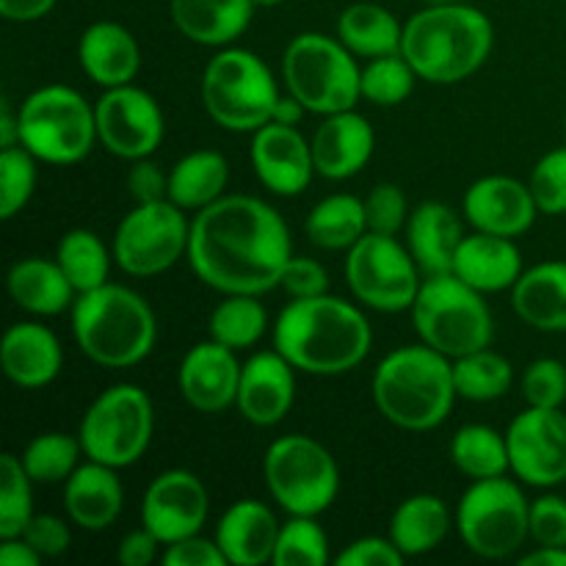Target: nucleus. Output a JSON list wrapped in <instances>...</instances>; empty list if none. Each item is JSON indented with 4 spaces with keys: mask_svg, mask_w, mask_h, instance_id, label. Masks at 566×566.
Wrapping results in <instances>:
<instances>
[{
    "mask_svg": "<svg viewBox=\"0 0 566 566\" xmlns=\"http://www.w3.org/2000/svg\"><path fill=\"white\" fill-rule=\"evenodd\" d=\"M291 258V230L265 199L224 193L191 219L186 260L197 280L221 296L274 291Z\"/></svg>",
    "mask_w": 566,
    "mask_h": 566,
    "instance_id": "nucleus-1",
    "label": "nucleus"
},
{
    "mask_svg": "<svg viewBox=\"0 0 566 566\" xmlns=\"http://www.w3.org/2000/svg\"><path fill=\"white\" fill-rule=\"evenodd\" d=\"M271 340L298 374L343 376L368 359L374 329L363 304L324 293L291 298L271 324Z\"/></svg>",
    "mask_w": 566,
    "mask_h": 566,
    "instance_id": "nucleus-2",
    "label": "nucleus"
},
{
    "mask_svg": "<svg viewBox=\"0 0 566 566\" xmlns=\"http://www.w3.org/2000/svg\"><path fill=\"white\" fill-rule=\"evenodd\" d=\"M495 48V28L468 3H429L403 22L401 53L434 86H453L486 64Z\"/></svg>",
    "mask_w": 566,
    "mask_h": 566,
    "instance_id": "nucleus-3",
    "label": "nucleus"
},
{
    "mask_svg": "<svg viewBox=\"0 0 566 566\" xmlns=\"http://www.w3.org/2000/svg\"><path fill=\"white\" fill-rule=\"evenodd\" d=\"M370 396L387 423L403 431H431L453 412L459 392L453 359L426 343L385 354L374 370Z\"/></svg>",
    "mask_w": 566,
    "mask_h": 566,
    "instance_id": "nucleus-4",
    "label": "nucleus"
},
{
    "mask_svg": "<svg viewBox=\"0 0 566 566\" xmlns=\"http://www.w3.org/2000/svg\"><path fill=\"white\" fill-rule=\"evenodd\" d=\"M70 321L81 354L99 368H136L158 340V318L149 302L119 282L77 293Z\"/></svg>",
    "mask_w": 566,
    "mask_h": 566,
    "instance_id": "nucleus-5",
    "label": "nucleus"
},
{
    "mask_svg": "<svg viewBox=\"0 0 566 566\" xmlns=\"http://www.w3.org/2000/svg\"><path fill=\"white\" fill-rule=\"evenodd\" d=\"M210 119L230 133H254L269 125L282 88L271 66L247 48H221L199 83Z\"/></svg>",
    "mask_w": 566,
    "mask_h": 566,
    "instance_id": "nucleus-6",
    "label": "nucleus"
},
{
    "mask_svg": "<svg viewBox=\"0 0 566 566\" xmlns=\"http://www.w3.org/2000/svg\"><path fill=\"white\" fill-rule=\"evenodd\" d=\"M20 144L50 166H75L92 155L97 138L94 103L64 83L39 86L20 105Z\"/></svg>",
    "mask_w": 566,
    "mask_h": 566,
    "instance_id": "nucleus-7",
    "label": "nucleus"
},
{
    "mask_svg": "<svg viewBox=\"0 0 566 566\" xmlns=\"http://www.w3.org/2000/svg\"><path fill=\"white\" fill-rule=\"evenodd\" d=\"M363 66L357 55L340 42L321 31H304L287 42L282 53V83L285 92L302 99L310 114H337L357 108Z\"/></svg>",
    "mask_w": 566,
    "mask_h": 566,
    "instance_id": "nucleus-8",
    "label": "nucleus"
},
{
    "mask_svg": "<svg viewBox=\"0 0 566 566\" xmlns=\"http://www.w3.org/2000/svg\"><path fill=\"white\" fill-rule=\"evenodd\" d=\"M409 313L420 343L451 359L492 346L495 340V318L484 293L464 285L451 271L423 276Z\"/></svg>",
    "mask_w": 566,
    "mask_h": 566,
    "instance_id": "nucleus-9",
    "label": "nucleus"
},
{
    "mask_svg": "<svg viewBox=\"0 0 566 566\" xmlns=\"http://www.w3.org/2000/svg\"><path fill=\"white\" fill-rule=\"evenodd\" d=\"M459 539L490 562L514 556L531 539V501L509 475L470 481L453 512Z\"/></svg>",
    "mask_w": 566,
    "mask_h": 566,
    "instance_id": "nucleus-10",
    "label": "nucleus"
},
{
    "mask_svg": "<svg viewBox=\"0 0 566 566\" xmlns=\"http://www.w3.org/2000/svg\"><path fill=\"white\" fill-rule=\"evenodd\" d=\"M269 495L285 514L321 517L340 492V468L324 442L307 434L276 437L263 457Z\"/></svg>",
    "mask_w": 566,
    "mask_h": 566,
    "instance_id": "nucleus-11",
    "label": "nucleus"
},
{
    "mask_svg": "<svg viewBox=\"0 0 566 566\" xmlns=\"http://www.w3.org/2000/svg\"><path fill=\"white\" fill-rule=\"evenodd\" d=\"M155 434V403L138 385H111L88 403L77 437L86 459L125 470L147 453Z\"/></svg>",
    "mask_w": 566,
    "mask_h": 566,
    "instance_id": "nucleus-12",
    "label": "nucleus"
},
{
    "mask_svg": "<svg viewBox=\"0 0 566 566\" xmlns=\"http://www.w3.org/2000/svg\"><path fill=\"white\" fill-rule=\"evenodd\" d=\"M343 274L348 291L363 307L387 315L412 310L423 285V271L415 263L407 243L379 232H365L348 249Z\"/></svg>",
    "mask_w": 566,
    "mask_h": 566,
    "instance_id": "nucleus-13",
    "label": "nucleus"
},
{
    "mask_svg": "<svg viewBox=\"0 0 566 566\" xmlns=\"http://www.w3.org/2000/svg\"><path fill=\"white\" fill-rule=\"evenodd\" d=\"M188 238H191V221L175 202L160 199V202L136 205L116 224L111 241L114 263L136 280L166 274L180 260H186Z\"/></svg>",
    "mask_w": 566,
    "mask_h": 566,
    "instance_id": "nucleus-14",
    "label": "nucleus"
},
{
    "mask_svg": "<svg viewBox=\"0 0 566 566\" xmlns=\"http://www.w3.org/2000/svg\"><path fill=\"white\" fill-rule=\"evenodd\" d=\"M97 138L111 155L122 160L153 158L164 144L166 119L158 99L136 83L103 88L94 103Z\"/></svg>",
    "mask_w": 566,
    "mask_h": 566,
    "instance_id": "nucleus-15",
    "label": "nucleus"
},
{
    "mask_svg": "<svg viewBox=\"0 0 566 566\" xmlns=\"http://www.w3.org/2000/svg\"><path fill=\"white\" fill-rule=\"evenodd\" d=\"M509 468L534 490H553L566 481V415L562 409L528 407L509 423Z\"/></svg>",
    "mask_w": 566,
    "mask_h": 566,
    "instance_id": "nucleus-16",
    "label": "nucleus"
},
{
    "mask_svg": "<svg viewBox=\"0 0 566 566\" xmlns=\"http://www.w3.org/2000/svg\"><path fill=\"white\" fill-rule=\"evenodd\" d=\"M208 514V486L191 470H164L144 490L142 525L153 531L164 547L177 539H186V536L202 534Z\"/></svg>",
    "mask_w": 566,
    "mask_h": 566,
    "instance_id": "nucleus-17",
    "label": "nucleus"
},
{
    "mask_svg": "<svg viewBox=\"0 0 566 566\" xmlns=\"http://www.w3.org/2000/svg\"><path fill=\"white\" fill-rule=\"evenodd\" d=\"M249 160L260 186L276 197H298L310 188L315 171L313 147L298 127L269 122L252 133Z\"/></svg>",
    "mask_w": 566,
    "mask_h": 566,
    "instance_id": "nucleus-18",
    "label": "nucleus"
},
{
    "mask_svg": "<svg viewBox=\"0 0 566 566\" xmlns=\"http://www.w3.org/2000/svg\"><path fill=\"white\" fill-rule=\"evenodd\" d=\"M462 213L473 230L517 241L536 224L539 208L528 182L509 175H486L464 191Z\"/></svg>",
    "mask_w": 566,
    "mask_h": 566,
    "instance_id": "nucleus-19",
    "label": "nucleus"
},
{
    "mask_svg": "<svg viewBox=\"0 0 566 566\" xmlns=\"http://www.w3.org/2000/svg\"><path fill=\"white\" fill-rule=\"evenodd\" d=\"M243 363L238 352L216 340L191 346L177 368V387L191 409L202 415H219L235 407Z\"/></svg>",
    "mask_w": 566,
    "mask_h": 566,
    "instance_id": "nucleus-20",
    "label": "nucleus"
},
{
    "mask_svg": "<svg viewBox=\"0 0 566 566\" xmlns=\"http://www.w3.org/2000/svg\"><path fill=\"white\" fill-rule=\"evenodd\" d=\"M298 370L276 348L254 352L241 368L235 409L258 429H274L296 403Z\"/></svg>",
    "mask_w": 566,
    "mask_h": 566,
    "instance_id": "nucleus-21",
    "label": "nucleus"
},
{
    "mask_svg": "<svg viewBox=\"0 0 566 566\" xmlns=\"http://www.w3.org/2000/svg\"><path fill=\"white\" fill-rule=\"evenodd\" d=\"M310 147H313L315 171L324 180L340 182L359 175L370 164L376 149V130L368 116L359 114L357 108L337 111L321 119L310 138Z\"/></svg>",
    "mask_w": 566,
    "mask_h": 566,
    "instance_id": "nucleus-22",
    "label": "nucleus"
},
{
    "mask_svg": "<svg viewBox=\"0 0 566 566\" xmlns=\"http://www.w3.org/2000/svg\"><path fill=\"white\" fill-rule=\"evenodd\" d=\"M0 368L6 379L22 390L48 387L64 368V348L59 335L39 321L11 324L0 340Z\"/></svg>",
    "mask_w": 566,
    "mask_h": 566,
    "instance_id": "nucleus-23",
    "label": "nucleus"
},
{
    "mask_svg": "<svg viewBox=\"0 0 566 566\" xmlns=\"http://www.w3.org/2000/svg\"><path fill=\"white\" fill-rule=\"evenodd\" d=\"M125 509V486L119 470L103 462L77 464L75 473L64 481V512L72 525L83 531H108Z\"/></svg>",
    "mask_w": 566,
    "mask_h": 566,
    "instance_id": "nucleus-24",
    "label": "nucleus"
},
{
    "mask_svg": "<svg viewBox=\"0 0 566 566\" xmlns=\"http://www.w3.org/2000/svg\"><path fill=\"white\" fill-rule=\"evenodd\" d=\"M77 64L83 75L103 88L125 86L142 70V48L122 22H92L77 39Z\"/></svg>",
    "mask_w": 566,
    "mask_h": 566,
    "instance_id": "nucleus-25",
    "label": "nucleus"
},
{
    "mask_svg": "<svg viewBox=\"0 0 566 566\" xmlns=\"http://www.w3.org/2000/svg\"><path fill=\"white\" fill-rule=\"evenodd\" d=\"M282 523L263 501L243 497L227 506L216 525V542L230 566L271 564Z\"/></svg>",
    "mask_w": 566,
    "mask_h": 566,
    "instance_id": "nucleus-26",
    "label": "nucleus"
},
{
    "mask_svg": "<svg viewBox=\"0 0 566 566\" xmlns=\"http://www.w3.org/2000/svg\"><path fill=\"white\" fill-rule=\"evenodd\" d=\"M523 271V254H520L514 238L473 230L470 235H464L451 274H457L473 291L490 296V293L512 291Z\"/></svg>",
    "mask_w": 566,
    "mask_h": 566,
    "instance_id": "nucleus-27",
    "label": "nucleus"
},
{
    "mask_svg": "<svg viewBox=\"0 0 566 566\" xmlns=\"http://www.w3.org/2000/svg\"><path fill=\"white\" fill-rule=\"evenodd\" d=\"M403 235H407V249L412 252L423 276L448 274L464 241L462 216L451 205L426 199L412 208Z\"/></svg>",
    "mask_w": 566,
    "mask_h": 566,
    "instance_id": "nucleus-28",
    "label": "nucleus"
},
{
    "mask_svg": "<svg viewBox=\"0 0 566 566\" xmlns=\"http://www.w3.org/2000/svg\"><path fill=\"white\" fill-rule=\"evenodd\" d=\"M252 0H169L177 31L202 48H230L252 25Z\"/></svg>",
    "mask_w": 566,
    "mask_h": 566,
    "instance_id": "nucleus-29",
    "label": "nucleus"
},
{
    "mask_svg": "<svg viewBox=\"0 0 566 566\" xmlns=\"http://www.w3.org/2000/svg\"><path fill=\"white\" fill-rule=\"evenodd\" d=\"M6 291L11 302L33 318H55V315L70 313L77 298V291L66 280L55 258L48 260L36 254L11 265L6 274Z\"/></svg>",
    "mask_w": 566,
    "mask_h": 566,
    "instance_id": "nucleus-30",
    "label": "nucleus"
},
{
    "mask_svg": "<svg viewBox=\"0 0 566 566\" xmlns=\"http://www.w3.org/2000/svg\"><path fill=\"white\" fill-rule=\"evenodd\" d=\"M512 307L531 329L566 332V260H545L523 271L512 287Z\"/></svg>",
    "mask_w": 566,
    "mask_h": 566,
    "instance_id": "nucleus-31",
    "label": "nucleus"
},
{
    "mask_svg": "<svg viewBox=\"0 0 566 566\" xmlns=\"http://www.w3.org/2000/svg\"><path fill=\"white\" fill-rule=\"evenodd\" d=\"M451 528H457V523H453V514L446 501L431 492H420V495H409L407 501L398 503L387 536L396 542L403 556L418 558L434 553L448 539Z\"/></svg>",
    "mask_w": 566,
    "mask_h": 566,
    "instance_id": "nucleus-32",
    "label": "nucleus"
},
{
    "mask_svg": "<svg viewBox=\"0 0 566 566\" xmlns=\"http://www.w3.org/2000/svg\"><path fill=\"white\" fill-rule=\"evenodd\" d=\"M337 39L357 59H379V55L401 53L403 22L390 9L370 0L346 6L337 17Z\"/></svg>",
    "mask_w": 566,
    "mask_h": 566,
    "instance_id": "nucleus-33",
    "label": "nucleus"
},
{
    "mask_svg": "<svg viewBox=\"0 0 566 566\" xmlns=\"http://www.w3.org/2000/svg\"><path fill=\"white\" fill-rule=\"evenodd\" d=\"M230 182V164L216 149H193L169 169V202L182 210L210 208L219 202Z\"/></svg>",
    "mask_w": 566,
    "mask_h": 566,
    "instance_id": "nucleus-34",
    "label": "nucleus"
},
{
    "mask_svg": "<svg viewBox=\"0 0 566 566\" xmlns=\"http://www.w3.org/2000/svg\"><path fill=\"white\" fill-rule=\"evenodd\" d=\"M310 243L324 252H348L368 232L363 197L354 193H329L321 199L304 219Z\"/></svg>",
    "mask_w": 566,
    "mask_h": 566,
    "instance_id": "nucleus-35",
    "label": "nucleus"
},
{
    "mask_svg": "<svg viewBox=\"0 0 566 566\" xmlns=\"http://www.w3.org/2000/svg\"><path fill=\"white\" fill-rule=\"evenodd\" d=\"M55 263L66 274L77 293L94 291V287L111 282V263H114V249L86 227L66 230L55 243Z\"/></svg>",
    "mask_w": 566,
    "mask_h": 566,
    "instance_id": "nucleus-36",
    "label": "nucleus"
},
{
    "mask_svg": "<svg viewBox=\"0 0 566 566\" xmlns=\"http://www.w3.org/2000/svg\"><path fill=\"white\" fill-rule=\"evenodd\" d=\"M269 310L260 302V296L247 293H227L213 307L208 321L210 340L232 348V352H249L258 346L269 332Z\"/></svg>",
    "mask_w": 566,
    "mask_h": 566,
    "instance_id": "nucleus-37",
    "label": "nucleus"
},
{
    "mask_svg": "<svg viewBox=\"0 0 566 566\" xmlns=\"http://www.w3.org/2000/svg\"><path fill=\"white\" fill-rule=\"evenodd\" d=\"M451 462L470 481L509 475L506 431L501 434L486 423L462 426L451 440Z\"/></svg>",
    "mask_w": 566,
    "mask_h": 566,
    "instance_id": "nucleus-38",
    "label": "nucleus"
},
{
    "mask_svg": "<svg viewBox=\"0 0 566 566\" xmlns=\"http://www.w3.org/2000/svg\"><path fill=\"white\" fill-rule=\"evenodd\" d=\"M514 365L490 346L453 359V385L459 398L473 403H490L512 390Z\"/></svg>",
    "mask_w": 566,
    "mask_h": 566,
    "instance_id": "nucleus-39",
    "label": "nucleus"
},
{
    "mask_svg": "<svg viewBox=\"0 0 566 566\" xmlns=\"http://www.w3.org/2000/svg\"><path fill=\"white\" fill-rule=\"evenodd\" d=\"M83 453L81 437L64 434V431H44L36 434L22 451V464H25L28 475L33 484H64L81 464Z\"/></svg>",
    "mask_w": 566,
    "mask_h": 566,
    "instance_id": "nucleus-40",
    "label": "nucleus"
},
{
    "mask_svg": "<svg viewBox=\"0 0 566 566\" xmlns=\"http://www.w3.org/2000/svg\"><path fill=\"white\" fill-rule=\"evenodd\" d=\"M418 81L420 75L403 53L379 55V59H368V64L363 66L359 92L368 103L379 105V108H392L412 97Z\"/></svg>",
    "mask_w": 566,
    "mask_h": 566,
    "instance_id": "nucleus-41",
    "label": "nucleus"
},
{
    "mask_svg": "<svg viewBox=\"0 0 566 566\" xmlns=\"http://www.w3.org/2000/svg\"><path fill=\"white\" fill-rule=\"evenodd\" d=\"M329 536L318 517H304V514H287V523H282L276 536L274 566H324L329 564Z\"/></svg>",
    "mask_w": 566,
    "mask_h": 566,
    "instance_id": "nucleus-42",
    "label": "nucleus"
},
{
    "mask_svg": "<svg viewBox=\"0 0 566 566\" xmlns=\"http://www.w3.org/2000/svg\"><path fill=\"white\" fill-rule=\"evenodd\" d=\"M33 479L17 453L0 457V539L22 536L33 517Z\"/></svg>",
    "mask_w": 566,
    "mask_h": 566,
    "instance_id": "nucleus-43",
    "label": "nucleus"
},
{
    "mask_svg": "<svg viewBox=\"0 0 566 566\" xmlns=\"http://www.w3.org/2000/svg\"><path fill=\"white\" fill-rule=\"evenodd\" d=\"M39 160L22 144L0 149V219L11 221L31 202L39 180Z\"/></svg>",
    "mask_w": 566,
    "mask_h": 566,
    "instance_id": "nucleus-44",
    "label": "nucleus"
},
{
    "mask_svg": "<svg viewBox=\"0 0 566 566\" xmlns=\"http://www.w3.org/2000/svg\"><path fill=\"white\" fill-rule=\"evenodd\" d=\"M531 193L536 208L545 216L566 213V147H556L542 155L531 169Z\"/></svg>",
    "mask_w": 566,
    "mask_h": 566,
    "instance_id": "nucleus-45",
    "label": "nucleus"
},
{
    "mask_svg": "<svg viewBox=\"0 0 566 566\" xmlns=\"http://www.w3.org/2000/svg\"><path fill=\"white\" fill-rule=\"evenodd\" d=\"M520 392H523L528 407L562 409L566 401V365L562 359L553 357L534 359V363L523 370Z\"/></svg>",
    "mask_w": 566,
    "mask_h": 566,
    "instance_id": "nucleus-46",
    "label": "nucleus"
},
{
    "mask_svg": "<svg viewBox=\"0 0 566 566\" xmlns=\"http://www.w3.org/2000/svg\"><path fill=\"white\" fill-rule=\"evenodd\" d=\"M365 202V219H368V232H379V235H396L407 227L409 208L407 193L396 186V182H379L363 197Z\"/></svg>",
    "mask_w": 566,
    "mask_h": 566,
    "instance_id": "nucleus-47",
    "label": "nucleus"
},
{
    "mask_svg": "<svg viewBox=\"0 0 566 566\" xmlns=\"http://www.w3.org/2000/svg\"><path fill=\"white\" fill-rule=\"evenodd\" d=\"M531 539L534 545L566 547V497L539 495L531 503Z\"/></svg>",
    "mask_w": 566,
    "mask_h": 566,
    "instance_id": "nucleus-48",
    "label": "nucleus"
},
{
    "mask_svg": "<svg viewBox=\"0 0 566 566\" xmlns=\"http://www.w3.org/2000/svg\"><path fill=\"white\" fill-rule=\"evenodd\" d=\"M66 520L59 517V514H33L31 523L22 531V539L42 558L64 556L72 545V531Z\"/></svg>",
    "mask_w": 566,
    "mask_h": 566,
    "instance_id": "nucleus-49",
    "label": "nucleus"
},
{
    "mask_svg": "<svg viewBox=\"0 0 566 566\" xmlns=\"http://www.w3.org/2000/svg\"><path fill=\"white\" fill-rule=\"evenodd\" d=\"M407 556L390 536H359L335 556L337 566H403Z\"/></svg>",
    "mask_w": 566,
    "mask_h": 566,
    "instance_id": "nucleus-50",
    "label": "nucleus"
},
{
    "mask_svg": "<svg viewBox=\"0 0 566 566\" xmlns=\"http://www.w3.org/2000/svg\"><path fill=\"white\" fill-rule=\"evenodd\" d=\"M282 291L291 298H313L329 293V271L318 263L315 258H302L293 254L287 263L285 274L280 282Z\"/></svg>",
    "mask_w": 566,
    "mask_h": 566,
    "instance_id": "nucleus-51",
    "label": "nucleus"
},
{
    "mask_svg": "<svg viewBox=\"0 0 566 566\" xmlns=\"http://www.w3.org/2000/svg\"><path fill=\"white\" fill-rule=\"evenodd\" d=\"M160 564L164 566H230L227 564L224 553H221L219 542L208 539L202 534L186 536V539H177L171 545L164 547L160 553Z\"/></svg>",
    "mask_w": 566,
    "mask_h": 566,
    "instance_id": "nucleus-52",
    "label": "nucleus"
},
{
    "mask_svg": "<svg viewBox=\"0 0 566 566\" xmlns=\"http://www.w3.org/2000/svg\"><path fill=\"white\" fill-rule=\"evenodd\" d=\"M127 193L136 205L160 202L169 199V171L160 169L153 158L130 160L127 171Z\"/></svg>",
    "mask_w": 566,
    "mask_h": 566,
    "instance_id": "nucleus-53",
    "label": "nucleus"
},
{
    "mask_svg": "<svg viewBox=\"0 0 566 566\" xmlns=\"http://www.w3.org/2000/svg\"><path fill=\"white\" fill-rule=\"evenodd\" d=\"M160 542L153 531L142 528L130 531V534L122 536L119 547H116V562L122 566H149L155 558H160Z\"/></svg>",
    "mask_w": 566,
    "mask_h": 566,
    "instance_id": "nucleus-54",
    "label": "nucleus"
},
{
    "mask_svg": "<svg viewBox=\"0 0 566 566\" xmlns=\"http://www.w3.org/2000/svg\"><path fill=\"white\" fill-rule=\"evenodd\" d=\"M59 0H0V17L9 22L44 20Z\"/></svg>",
    "mask_w": 566,
    "mask_h": 566,
    "instance_id": "nucleus-55",
    "label": "nucleus"
},
{
    "mask_svg": "<svg viewBox=\"0 0 566 566\" xmlns=\"http://www.w3.org/2000/svg\"><path fill=\"white\" fill-rule=\"evenodd\" d=\"M39 562L42 556L22 536H11L0 545V564L3 566H39Z\"/></svg>",
    "mask_w": 566,
    "mask_h": 566,
    "instance_id": "nucleus-56",
    "label": "nucleus"
},
{
    "mask_svg": "<svg viewBox=\"0 0 566 566\" xmlns=\"http://www.w3.org/2000/svg\"><path fill=\"white\" fill-rule=\"evenodd\" d=\"M307 114H310V111L304 108L302 99H296L293 94L282 92V97L276 99V105H274V114H271V122H276V125L298 127Z\"/></svg>",
    "mask_w": 566,
    "mask_h": 566,
    "instance_id": "nucleus-57",
    "label": "nucleus"
},
{
    "mask_svg": "<svg viewBox=\"0 0 566 566\" xmlns=\"http://www.w3.org/2000/svg\"><path fill=\"white\" fill-rule=\"evenodd\" d=\"M20 144V114L11 111L9 99L0 103V149H9Z\"/></svg>",
    "mask_w": 566,
    "mask_h": 566,
    "instance_id": "nucleus-58",
    "label": "nucleus"
},
{
    "mask_svg": "<svg viewBox=\"0 0 566 566\" xmlns=\"http://www.w3.org/2000/svg\"><path fill=\"white\" fill-rule=\"evenodd\" d=\"M520 566H566V547L536 545L534 551L520 558Z\"/></svg>",
    "mask_w": 566,
    "mask_h": 566,
    "instance_id": "nucleus-59",
    "label": "nucleus"
},
{
    "mask_svg": "<svg viewBox=\"0 0 566 566\" xmlns=\"http://www.w3.org/2000/svg\"><path fill=\"white\" fill-rule=\"evenodd\" d=\"M254 6H265V9H271V6H280V3H285V0H252Z\"/></svg>",
    "mask_w": 566,
    "mask_h": 566,
    "instance_id": "nucleus-60",
    "label": "nucleus"
},
{
    "mask_svg": "<svg viewBox=\"0 0 566 566\" xmlns=\"http://www.w3.org/2000/svg\"><path fill=\"white\" fill-rule=\"evenodd\" d=\"M429 3H457V0H429Z\"/></svg>",
    "mask_w": 566,
    "mask_h": 566,
    "instance_id": "nucleus-61",
    "label": "nucleus"
},
{
    "mask_svg": "<svg viewBox=\"0 0 566 566\" xmlns=\"http://www.w3.org/2000/svg\"><path fill=\"white\" fill-rule=\"evenodd\" d=\"M564 125H566V116H564Z\"/></svg>",
    "mask_w": 566,
    "mask_h": 566,
    "instance_id": "nucleus-62",
    "label": "nucleus"
}]
</instances>
